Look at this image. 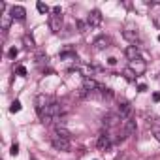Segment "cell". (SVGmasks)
Wrapping results in <instances>:
<instances>
[{
    "instance_id": "1",
    "label": "cell",
    "mask_w": 160,
    "mask_h": 160,
    "mask_svg": "<svg viewBox=\"0 0 160 160\" xmlns=\"http://www.w3.org/2000/svg\"><path fill=\"white\" fill-rule=\"evenodd\" d=\"M57 104V100L51 96V94H38L36 96V111H38V115H40V119L45 115V111L51 108V106H55Z\"/></svg>"
},
{
    "instance_id": "28",
    "label": "cell",
    "mask_w": 160,
    "mask_h": 160,
    "mask_svg": "<svg viewBox=\"0 0 160 160\" xmlns=\"http://www.w3.org/2000/svg\"><path fill=\"white\" fill-rule=\"evenodd\" d=\"M115 62H117V58H113V57H111V58H109V60H108V64H111V66H113V64H115Z\"/></svg>"
},
{
    "instance_id": "2",
    "label": "cell",
    "mask_w": 160,
    "mask_h": 160,
    "mask_svg": "<svg viewBox=\"0 0 160 160\" xmlns=\"http://www.w3.org/2000/svg\"><path fill=\"white\" fill-rule=\"evenodd\" d=\"M51 143H53V147L57 149V151H70V139H66V138H60V136H57V134H51Z\"/></svg>"
},
{
    "instance_id": "6",
    "label": "cell",
    "mask_w": 160,
    "mask_h": 160,
    "mask_svg": "<svg viewBox=\"0 0 160 160\" xmlns=\"http://www.w3.org/2000/svg\"><path fill=\"white\" fill-rule=\"evenodd\" d=\"M117 115H119L122 121L130 119V115H132V106H130L128 102H121L119 108H117Z\"/></svg>"
},
{
    "instance_id": "12",
    "label": "cell",
    "mask_w": 160,
    "mask_h": 160,
    "mask_svg": "<svg viewBox=\"0 0 160 160\" xmlns=\"http://www.w3.org/2000/svg\"><path fill=\"white\" fill-rule=\"evenodd\" d=\"M12 21H13V17H12V13H2L0 15V28H2L4 32L6 30H10V25H12Z\"/></svg>"
},
{
    "instance_id": "19",
    "label": "cell",
    "mask_w": 160,
    "mask_h": 160,
    "mask_svg": "<svg viewBox=\"0 0 160 160\" xmlns=\"http://www.w3.org/2000/svg\"><path fill=\"white\" fill-rule=\"evenodd\" d=\"M36 8H38V12H40V13H47V12H49V6H47V4H43V2H38V4H36Z\"/></svg>"
},
{
    "instance_id": "25",
    "label": "cell",
    "mask_w": 160,
    "mask_h": 160,
    "mask_svg": "<svg viewBox=\"0 0 160 160\" xmlns=\"http://www.w3.org/2000/svg\"><path fill=\"white\" fill-rule=\"evenodd\" d=\"M17 73H19V75H27V70H25L23 66H19V68H17Z\"/></svg>"
},
{
    "instance_id": "3",
    "label": "cell",
    "mask_w": 160,
    "mask_h": 160,
    "mask_svg": "<svg viewBox=\"0 0 160 160\" xmlns=\"http://www.w3.org/2000/svg\"><path fill=\"white\" fill-rule=\"evenodd\" d=\"M128 68H130L136 75H143V73H145V70H147V62L139 57V58H136V60H130Z\"/></svg>"
},
{
    "instance_id": "20",
    "label": "cell",
    "mask_w": 160,
    "mask_h": 160,
    "mask_svg": "<svg viewBox=\"0 0 160 160\" xmlns=\"http://www.w3.org/2000/svg\"><path fill=\"white\" fill-rule=\"evenodd\" d=\"M10 154H12V156H17V154H19V145H17V143H13V145H12Z\"/></svg>"
},
{
    "instance_id": "14",
    "label": "cell",
    "mask_w": 160,
    "mask_h": 160,
    "mask_svg": "<svg viewBox=\"0 0 160 160\" xmlns=\"http://www.w3.org/2000/svg\"><path fill=\"white\" fill-rule=\"evenodd\" d=\"M126 58L128 60H136V58H139V49L136 47V45H130V47H126Z\"/></svg>"
},
{
    "instance_id": "7",
    "label": "cell",
    "mask_w": 160,
    "mask_h": 160,
    "mask_svg": "<svg viewBox=\"0 0 160 160\" xmlns=\"http://www.w3.org/2000/svg\"><path fill=\"white\" fill-rule=\"evenodd\" d=\"M134 132H136V121H134V119H126V121H122V136H121V139L128 138V136L134 134Z\"/></svg>"
},
{
    "instance_id": "21",
    "label": "cell",
    "mask_w": 160,
    "mask_h": 160,
    "mask_svg": "<svg viewBox=\"0 0 160 160\" xmlns=\"http://www.w3.org/2000/svg\"><path fill=\"white\" fill-rule=\"evenodd\" d=\"M152 136L156 138V141H160V126H152Z\"/></svg>"
},
{
    "instance_id": "24",
    "label": "cell",
    "mask_w": 160,
    "mask_h": 160,
    "mask_svg": "<svg viewBox=\"0 0 160 160\" xmlns=\"http://www.w3.org/2000/svg\"><path fill=\"white\" fill-rule=\"evenodd\" d=\"M138 91H139V92H145V91H147V85H145V83H139V85H138Z\"/></svg>"
},
{
    "instance_id": "11",
    "label": "cell",
    "mask_w": 160,
    "mask_h": 160,
    "mask_svg": "<svg viewBox=\"0 0 160 160\" xmlns=\"http://www.w3.org/2000/svg\"><path fill=\"white\" fill-rule=\"evenodd\" d=\"M10 13H12V17L17 19V21H25V17H27V12H25L23 6H12Z\"/></svg>"
},
{
    "instance_id": "29",
    "label": "cell",
    "mask_w": 160,
    "mask_h": 160,
    "mask_svg": "<svg viewBox=\"0 0 160 160\" xmlns=\"http://www.w3.org/2000/svg\"><path fill=\"white\" fill-rule=\"evenodd\" d=\"M158 42H160V34H158Z\"/></svg>"
},
{
    "instance_id": "22",
    "label": "cell",
    "mask_w": 160,
    "mask_h": 160,
    "mask_svg": "<svg viewBox=\"0 0 160 160\" xmlns=\"http://www.w3.org/2000/svg\"><path fill=\"white\" fill-rule=\"evenodd\" d=\"M17 55H19V51H17V49H15V47H12V49H10V51H8V57H10V58H15V57H17Z\"/></svg>"
},
{
    "instance_id": "4",
    "label": "cell",
    "mask_w": 160,
    "mask_h": 160,
    "mask_svg": "<svg viewBox=\"0 0 160 160\" xmlns=\"http://www.w3.org/2000/svg\"><path fill=\"white\" fill-rule=\"evenodd\" d=\"M96 147H98V151H104V152L111 149V138H109L108 132H104V134L98 136V139H96Z\"/></svg>"
},
{
    "instance_id": "16",
    "label": "cell",
    "mask_w": 160,
    "mask_h": 160,
    "mask_svg": "<svg viewBox=\"0 0 160 160\" xmlns=\"http://www.w3.org/2000/svg\"><path fill=\"white\" fill-rule=\"evenodd\" d=\"M122 73H124V77L128 79V81H136V77H138V75H136L130 68H124V72H122Z\"/></svg>"
},
{
    "instance_id": "8",
    "label": "cell",
    "mask_w": 160,
    "mask_h": 160,
    "mask_svg": "<svg viewBox=\"0 0 160 160\" xmlns=\"http://www.w3.org/2000/svg\"><path fill=\"white\" fill-rule=\"evenodd\" d=\"M122 122V119L117 115V113H108L106 117H104V126L106 128H113V126H117V124H121Z\"/></svg>"
},
{
    "instance_id": "18",
    "label": "cell",
    "mask_w": 160,
    "mask_h": 160,
    "mask_svg": "<svg viewBox=\"0 0 160 160\" xmlns=\"http://www.w3.org/2000/svg\"><path fill=\"white\" fill-rule=\"evenodd\" d=\"M75 25H77V30H79V32H87V27H89V23H83V21H75Z\"/></svg>"
},
{
    "instance_id": "15",
    "label": "cell",
    "mask_w": 160,
    "mask_h": 160,
    "mask_svg": "<svg viewBox=\"0 0 160 160\" xmlns=\"http://www.w3.org/2000/svg\"><path fill=\"white\" fill-rule=\"evenodd\" d=\"M53 134H57V136H60V138H66V139H70V136H72V134H70L66 128H60V126H55Z\"/></svg>"
},
{
    "instance_id": "10",
    "label": "cell",
    "mask_w": 160,
    "mask_h": 160,
    "mask_svg": "<svg viewBox=\"0 0 160 160\" xmlns=\"http://www.w3.org/2000/svg\"><path fill=\"white\" fill-rule=\"evenodd\" d=\"M106 47H109V38L108 36H100L92 42V49L94 51H104Z\"/></svg>"
},
{
    "instance_id": "27",
    "label": "cell",
    "mask_w": 160,
    "mask_h": 160,
    "mask_svg": "<svg viewBox=\"0 0 160 160\" xmlns=\"http://www.w3.org/2000/svg\"><path fill=\"white\" fill-rule=\"evenodd\" d=\"M53 13H62V10H60V6H55V8H53Z\"/></svg>"
},
{
    "instance_id": "17",
    "label": "cell",
    "mask_w": 160,
    "mask_h": 160,
    "mask_svg": "<svg viewBox=\"0 0 160 160\" xmlns=\"http://www.w3.org/2000/svg\"><path fill=\"white\" fill-rule=\"evenodd\" d=\"M10 111H12V113L21 111V102H19V100H13V102H12V106H10Z\"/></svg>"
},
{
    "instance_id": "5",
    "label": "cell",
    "mask_w": 160,
    "mask_h": 160,
    "mask_svg": "<svg viewBox=\"0 0 160 160\" xmlns=\"http://www.w3.org/2000/svg\"><path fill=\"white\" fill-rule=\"evenodd\" d=\"M49 28L57 34V32H60V28H62V13H53L51 17H49Z\"/></svg>"
},
{
    "instance_id": "13",
    "label": "cell",
    "mask_w": 160,
    "mask_h": 160,
    "mask_svg": "<svg viewBox=\"0 0 160 160\" xmlns=\"http://www.w3.org/2000/svg\"><path fill=\"white\" fill-rule=\"evenodd\" d=\"M122 36H124L128 42H136V40L139 38V32H138V28H124V30H122Z\"/></svg>"
},
{
    "instance_id": "9",
    "label": "cell",
    "mask_w": 160,
    "mask_h": 160,
    "mask_svg": "<svg viewBox=\"0 0 160 160\" xmlns=\"http://www.w3.org/2000/svg\"><path fill=\"white\" fill-rule=\"evenodd\" d=\"M87 23H89V27H100L102 25V13L98 12V10H94V12H91L89 13V17H87Z\"/></svg>"
},
{
    "instance_id": "26",
    "label": "cell",
    "mask_w": 160,
    "mask_h": 160,
    "mask_svg": "<svg viewBox=\"0 0 160 160\" xmlns=\"http://www.w3.org/2000/svg\"><path fill=\"white\" fill-rule=\"evenodd\" d=\"M152 102H160V92H154L152 94Z\"/></svg>"
},
{
    "instance_id": "23",
    "label": "cell",
    "mask_w": 160,
    "mask_h": 160,
    "mask_svg": "<svg viewBox=\"0 0 160 160\" xmlns=\"http://www.w3.org/2000/svg\"><path fill=\"white\" fill-rule=\"evenodd\" d=\"M25 43H27V47H28V49H30V47H34V42H32V40H30L28 36L25 38Z\"/></svg>"
}]
</instances>
